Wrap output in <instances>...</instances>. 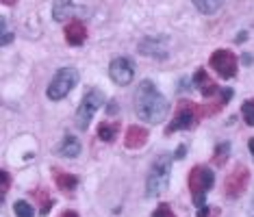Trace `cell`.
Instances as JSON below:
<instances>
[{"mask_svg":"<svg viewBox=\"0 0 254 217\" xmlns=\"http://www.w3.org/2000/svg\"><path fill=\"white\" fill-rule=\"evenodd\" d=\"M170 104L163 98V94L156 89L152 80H141L139 87L135 92V113L141 122L159 124L165 120Z\"/></svg>","mask_w":254,"mask_h":217,"instance_id":"1","label":"cell"},{"mask_svg":"<svg viewBox=\"0 0 254 217\" xmlns=\"http://www.w3.org/2000/svg\"><path fill=\"white\" fill-rule=\"evenodd\" d=\"M202 115H204V111L198 107L196 102H191V100H182V102H178V107H176V113H174V118H172L170 126L165 128V135L176 133V130L194 128Z\"/></svg>","mask_w":254,"mask_h":217,"instance_id":"2","label":"cell"},{"mask_svg":"<svg viewBox=\"0 0 254 217\" xmlns=\"http://www.w3.org/2000/svg\"><path fill=\"white\" fill-rule=\"evenodd\" d=\"M170 171H172V159L170 154H159L152 163L150 176H148V195L163 193L170 185Z\"/></svg>","mask_w":254,"mask_h":217,"instance_id":"3","label":"cell"},{"mask_svg":"<svg viewBox=\"0 0 254 217\" xmlns=\"http://www.w3.org/2000/svg\"><path fill=\"white\" fill-rule=\"evenodd\" d=\"M213 183H215V176H213V171L209 168H204V165H196V168L189 171L187 185H189V191H191V195H194L196 206H204L206 191L213 187Z\"/></svg>","mask_w":254,"mask_h":217,"instance_id":"4","label":"cell"},{"mask_svg":"<svg viewBox=\"0 0 254 217\" xmlns=\"http://www.w3.org/2000/svg\"><path fill=\"white\" fill-rule=\"evenodd\" d=\"M76 80H78V72H76L74 68H63V70H59V72L54 74L52 80H50L48 92L46 94H48L50 100H63L65 96L72 92Z\"/></svg>","mask_w":254,"mask_h":217,"instance_id":"5","label":"cell"},{"mask_svg":"<svg viewBox=\"0 0 254 217\" xmlns=\"http://www.w3.org/2000/svg\"><path fill=\"white\" fill-rule=\"evenodd\" d=\"M102 102H104V96H102V92H98V89H89V92L83 96V102H80L78 111H76V126H78L80 130H85L89 126L94 113L100 109Z\"/></svg>","mask_w":254,"mask_h":217,"instance_id":"6","label":"cell"},{"mask_svg":"<svg viewBox=\"0 0 254 217\" xmlns=\"http://www.w3.org/2000/svg\"><path fill=\"white\" fill-rule=\"evenodd\" d=\"M248 180H250V171H248V168H246V165H237V168L232 169L230 174H228V178H226V183H224L226 195L230 200L239 198L243 191H246Z\"/></svg>","mask_w":254,"mask_h":217,"instance_id":"7","label":"cell"},{"mask_svg":"<svg viewBox=\"0 0 254 217\" xmlns=\"http://www.w3.org/2000/svg\"><path fill=\"white\" fill-rule=\"evenodd\" d=\"M211 68L222 78H232L237 74V57L230 50H215L211 54Z\"/></svg>","mask_w":254,"mask_h":217,"instance_id":"8","label":"cell"},{"mask_svg":"<svg viewBox=\"0 0 254 217\" xmlns=\"http://www.w3.org/2000/svg\"><path fill=\"white\" fill-rule=\"evenodd\" d=\"M109 74H111V78H113L118 85H130V80H133V76H135V65H133L130 59L118 57V59L111 61Z\"/></svg>","mask_w":254,"mask_h":217,"instance_id":"9","label":"cell"},{"mask_svg":"<svg viewBox=\"0 0 254 217\" xmlns=\"http://www.w3.org/2000/svg\"><path fill=\"white\" fill-rule=\"evenodd\" d=\"M146 141H148V130L144 128V126H128V130H126V137H124V145L128 150H139L141 145H146Z\"/></svg>","mask_w":254,"mask_h":217,"instance_id":"10","label":"cell"},{"mask_svg":"<svg viewBox=\"0 0 254 217\" xmlns=\"http://www.w3.org/2000/svg\"><path fill=\"white\" fill-rule=\"evenodd\" d=\"M194 83L198 85V89H200V94L204 96V98H211V96L217 94V83L204 72V68H200L194 74Z\"/></svg>","mask_w":254,"mask_h":217,"instance_id":"11","label":"cell"},{"mask_svg":"<svg viewBox=\"0 0 254 217\" xmlns=\"http://www.w3.org/2000/svg\"><path fill=\"white\" fill-rule=\"evenodd\" d=\"M85 39H87V28L83 22H70L65 26V42L70 46H80Z\"/></svg>","mask_w":254,"mask_h":217,"instance_id":"12","label":"cell"},{"mask_svg":"<svg viewBox=\"0 0 254 217\" xmlns=\"http://www.w3.org/2000/svg\"><path fill=\"white\" fill-rule=\"evenodd\" d=\"M54 183L61 191H74L76 185H78V178L74 174H68V171H54Z\"/></svg>","mask_w":254,"mask_h":217,"instance_id":"13","label":"cell"},{"mask_svg":"<svg viewBox=\"0 0 254 217\" xmlns=\"http://www.w3.org/2000/svg\"><path fill=\"white\" fill-rule=\"evenodd\" d=\"M59 152L63 154V156H68V159H76V156L80 154V144H78V139L72 137V135H68V137L61 141Z\"/></svg>","mask_w":254,"mask_h":217,"instance_id":"14","label":"cell"},{"mask_svg":"<svg viewBox=\"0 0 254 217\" xmlns=\"http://www.w3.org/2000/svg\"><path fill=\"white\" fill-rule=\"evenodd\" d=\"M120 133V124L118 122H102L98 126V139L102 141H113Z\"/></svg>","mask_w":254,"mask_h":217,"instance_id":"15","label":"cell"},{"mask_svg":"<svg viewBox=\"0 0 254 217\" xmlns=\"http://www.w3.org/2000/svg\"><path fill=\"white\" fill-rule=\"evenodd\" d=\"M72 0H57L54 2V11H52V16L54 20H59V22H63L65 18H70V13H72Z\"/></svg>","mask_w":254,"mask_h":217,"instance_id":"16","label":"cell"},{"mask_svg":"<svg viewBox=\"0 0 254 217\" xmlns=\"http://www.w3.org/2000/svg\"><path fill=\"white\" fill-rule=\"evenodd\" d=\"M191 2L196 4V9L200 13H206V16H211V13H215L217 9L222 7V2L224 0H191Z\"/></svg>","mask_w":254,"mask_h":217,"instance_id":"17","label":"cell"},{"mask_svg":"<svg viewBox=\"0 0 254 217\" xmlns=\"http://www.w3.org/2000/svg\"><path fill=\"white\" fill-rule=\"evenodd\" d=\"M228 152H230V144H220L215 148V154H213V163H215V165H224L228 161Z\"/></svg>","mask_w":254,"mask_h":217,"instance_id":"18","label":"cell"},{"mask_svg":"<svg viewBox=\"0 0 254 217\" xmlns=\"http://www.w3.org/2000/svg\"><path fill=\"white\" fill-rule=\"evenodd\" d=\"M33 195L39 200V204H42V209H39V213L46 215L50 211V206H52V200H50V195H48V191H44V189H37V191H33Z\"/></svg>","mask_w":254,"mask_h":217,"instance_id":"19","label":"cell"},{"mask_svg":"<svg viewBox=\"0 0 254 217\" xmlns=\"http://www.w3.org/2000/svg\"><path fill=\"white\" fill-rule=\"evenodd\" d=\"M13 211H15V215L18 217H33L35 215V211H33V206L28 204V202H24V200H18L13 204Z\"/></svg>","mask_w":254,"mask_h":217,"instance_id":"20","label":"cell"},{"mask_svg":"<svg viewBox=\"0 0 254 217\" xmlns=\"http://www.w3.org/2000/svg\"><path fill=\"white\" fill-rule=\"evenodd\" d=\"M241 115H243V120H246L248 126H254V98H252V100H246V102H243Z\"/></svg>","mask_w":254,"mask_h":217,"instance_id":"21","label":"cell"},{"mask_svg":"<svg viewBox=\"0 0 254 217\" xmlns=\"http://www.w3.org/2000/svg\"><path fill=\"white\" fill-rule=\"evenodd\" d=\"M152 217H176V215H174L170 204H159L154 209V213H152Z\"/></svg>","mask_w":254,"mask_h":217,"instance_id":"22","label":"cell"},{"mask_svg":"<svg viewBox=\"0 0 254 217\" xmlns=\"http://www.w3.org/2000/svg\"><path fill=\"white\" fill-rule=\"evenodd\" d=\"M9 185H11V180H9V174L2 169V171H0V195H2V198H4V193L9 191Z\"/></svg>","mask_w":254,"mask_h":217,"instance_id":"23","label":"cell"},{"mask_svg":"<svg viewBox=\"0 0 254 217\" xmlns=\"http://www.w3.org/2000/svg\"><path fill=\"white\" fill-rule=\"evenodd\" d=\"M0 33H2V46H7L9 42H11V35H9V31H7V20H0Z\"/></svg>","mask_w":254,"mask_h":217,"instance_id":"24","label":"cell"},{"mask_svg":"<svg viewBox=\"0 0 254 217\" xmlns=\"http://www.w3.org/2000/svg\"><path fill=\"white\" fill-rule=\"evenodd\" d=\"M198 217H209V211H206V206H200V211H198Z\"/></svg>","mask_w":254,"mask_h":217,"instance_id":"25","label":"cell"},{"mask_svg":"<svg viewBox=\"0 0 254 217\" xmlns=\"http://www.w3.org/2000/svg\"><path fill=\"white\" fill-rule=\"evenodd\" d=\"M185 150H187L185 145H180V148L176 150V159H182V154H185Z\"/></svg>","mask_w":254,"mask_h":217,"instance_id":"26","label":"cell"},{"mask_svg":"<svg viewBox=\"0 0 254 217\" xmlns=\"http://www.w3.org/2000/svg\"><path fill=\"white\" fill-rule=\"evenodd\" d=\"M61 217H78L74 213V211H65V213H61Z\"/></svg>","mask_w":254,"mask_h":217,"instance_id":"27","label":"cell"},{"mask_svg":"<svg viewBox=\"0 0 254 217\" xmlns=\"http://www.w3.org/2000/svg\"><path fill=\"white\" fill-rule=\"evenodd\" d=\"M115 104H118V102H111V107H109V113H115V111L120 109V107H115Z\"/></svg>","mask_w":254,"mask_h":217,"instance_id":"28","label":"cell"},{"mask_svg":"<svg viewBox=\"0 0 254 217\" xmlns=\"http://www.w3.org/2000/svg\"><path fill=\"white\" fill-rule=\"evenodd\" d=\"M248 145H250V152H252V156H254V137L250 139V144H248Z\"/></svg>","mask_w":254,"mask_h":217,"instance_id":"29","label":"cell"},{"mask_svg":"<svg viewBox=\"0 0 254 217\" xmlns=\"http://www.w3.org/2000/svg\"><path fill=\"white\" fill-rule=\"evenodd\" d=\"M18 0H2V4H15Z\"/></svg>","mask_w":254,"mask_h":217,"instance_id":"30","label":"cell"}]
</instances>
